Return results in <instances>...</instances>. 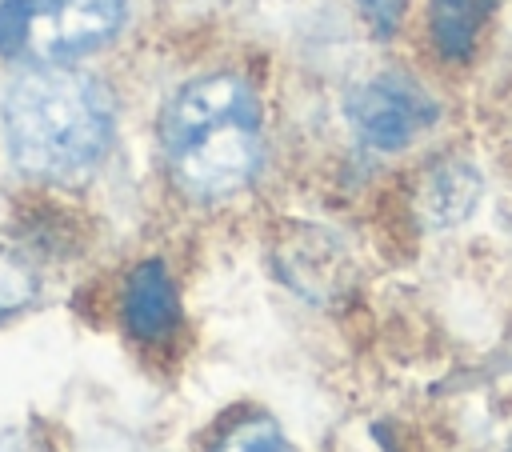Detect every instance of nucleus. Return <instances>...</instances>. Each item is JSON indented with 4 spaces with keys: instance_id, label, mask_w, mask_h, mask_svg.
Returning <instances> with one entry per match:
<instances>
[{
    "instance_id": "6e6552de",
    "label": "nucleus",
    "mask_w": 512,
    "mask_h": 452,
    "mask_svg": "<svg viewBox=\"0 0 512 452\" xmlns=\"http://www.w3.org/2000/svg\"><path fill=\"white\" fill-rule=\"evenodd\" d=\"M212 452H292V444L272 416H248L232 432H224Z\"/></svg>"
},
{
    "instance_id": "f8f14e48",
    "label": "nucleus",
    "mask_w": 512,
    "mask_h": 452,
    "mask_svg": "<svg viewBox=\"0 0 512 452\" xmlns=\"http://www.w3.org/2000/svg\"><path fill=\"white\" fill-rule=\"evenodd\" d=\"M508 452H512V448H508Z\"/></svg>"
},
{
    "instance_id": "0eeeda50",
    "label": "nucleus",
    "mask_w": 512,
    "mask_h": 452,
    "mask_svg": "<svg viewBox=\"0 0 512 452\" xmlns=\"http://www.w3.org/2000/svg\"><path fill=\"white\" fill-rule=\"evenodd\" d=\"M500 0H428V36L448 64L472 60Z\"/></svg>"
},
{
    "instance_id": "39448f33",
    "label": "nucleus",
    "mask_w": 512,
    "mask_h": 452,
    "mask_svg": "<svg viewBox=\"0 0 512 452\" xmlns=\"http://www.w3.org/2000/svg\"><path fill=\"white\" fill-rule=\"evenodd\" d=\"M120 312H124V328L136 340H160L176 328L180 296H176V280L164 268V260H144L128 272Z\"/></svg>"
},
{
    "instance_id": "f257e3e1",
    "label": "nucleus",
    "mask_w": 512,
    "mask_h": 452,
    "mask_svg": "<svg viewBox=\"0 0 512 452\" xmlns=\"http://www.w3.org/2000/svg\"><path fill=\"white\" fill-rule=\"evenodd\" d=\"M160 148L172 184L192 200L240 192L264 156L260 104L248 80L212 72L188 80L160 116Z\"/></svg>"
},
{
    "instance_id": "20e7f679",
    "label": "nucleus",
    "mask_w": 512,
    "mask_h": 452,
    "mask_svg": "<svg viewBox=\"0 0 512 452\" xmlns=\"http://www.w3.org/2000/svg\"><path fill=\"white\" fill-rule=\"evenodd\" d=\"M344 112L356 136L380 152H400L424 128L436 124L432 96L412 76H400V72H384V76L356 84L344 100Z\"/></svg>"
},
{
    "instance_id": "1a4fd4ad",
    "label": "nucleus",
    "mask_w": 512,
    "mask_h": 452,
    "mask_svg": "<svg viewBox=\"0 0 512 452\" xmlns=\"http://www.w3.org/2000/svg\"><path fill=\"white\" fill-rule=\"evenodd\" d=\"M32 300H36V276H32V268L20 256H12V252L0 248V320L16 316Z\"/></svg>"
},
{
    "instance_id": "7ed1b4c3",
    "label": "nucleus",
    "mask_w": 512,
    "mask_h": 452,
    "mask_svg": "<svg viewBox=\"0 0 512 452\" xmlns=\"http://www.w3.org/2000/svg\"><path fill=\"white\" fill-rule=\"evenodd\" d=\"M124 24V0H0V56L64 64L104 48Z\"/></svg>"
},
{
    "instance_id": "423d86ee",
    "label": "nucleus",
    "mask_w": 512,
    "mask_h": 452,
    "mask_svg": "<svg viewBox=\"0 0 512 452\" xmlns=\"http://www.w3.org/2000/svg\"><path fill=\"white\" fill-rule=\"evenodd\" d=\"M480 192H484V184H480V172L472 164L444 160L416 188V212L428 228H452V224L472 216Z\"/></svg>"
},
{
    "instance_id": "9d476101",
    "label": "nucleus",
    "mask_w": 512,
    "mask_h": 452,
    "mask_svg": "<svg viewBox=\"0 0 512 452\" xmlns=\"http://www.w3.org/2000/svg\"><path fill=\"white\" fill-rule=\"evenodd\" d=\"M356 8H360V16L368 20V28L376 36H392L400 28V20H404L408 0H356Z\"/></svg>"
},
{
    "instance_id": "9b49d317",
    "label": "nucleus",
    "mask_w": 512,
    "mask_h": 452,
    "mask_svg": "<svg viewBox=\"0 0 512 452\" xmlns=\"http://www.w3.org/2000/svg\"><path fill=\"white\" fill-rule=\"evenodd\" d=\"M0 452H28L24 444H0Z\"/></svg>"
},
{
    "instance_id": "f03ea898",
    "label": "nucleus",
    "mask_w": 512,
    "mask_h": 452,
    "mask_svg": "<svg viewBox=\"0 0 512 452\" xmlns=\"http://www.w3.org/2000/svg\"><path fill=\"white\" fill-rule=\"evenodd\" d=\"M8 156L40 180L84 176L112 144V100L88 72L36 64L0 100Z\"/></svg>"
}]
</instances>
